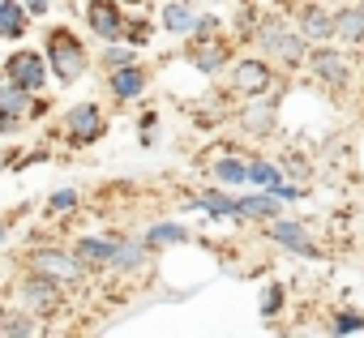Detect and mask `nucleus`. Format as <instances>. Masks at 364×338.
I'll return each instance as SVG.
<instances>
[{
  "label": "nucleus",
  "instance_id": "20e7f679",
  "mask_svg": "<svg viewBox=\"0 0 364 338\" xmlns=\"http://www.w3.org/2000/svg\"><path fill=\"white\" fill-rule=\"evenodd\" d=\"M69 133H73V141H95V137L103 133V116H99L90 103L73 107V111H69Z\"/></svg>",
  "mask_w": 364,
  "mask_h": 338
},
{
  "label": "nucleus",
  "instance_id": "423d86ee",
  "mask_svg": "<svg viewBox=\"0 0 364 338\" xmlns=\"http://www.w3.org/2000/svg\"><path fill=\"white\" fill-rule=\"evenodd\" d=\"M35 270L39 274H52V278H60V283H73L82 270H77V261L73 257H60V253H39L35 257Z\"/></svg>",
  "mask_w": 364,
  "mask_h": 338
},
{
  "label": "nucleus",
  "instance_id": "f03ea898",
  "mask_svg": "<svg viewBox=\"0 0 364 338\" xmlns=\"http://www.w3.org/2000/svg\"><path fill=\"white\" fill-rule=\"evenodd\" d=\"M5 77L18 82L22 90H39V86H43V60H39L35 52H14L9 65H5Z\"/></svg>",
  "mask_w": 364,
  "mask_h": 338
},
{
  "label": "nucleus",
  "instance_id": "412c9836",
  "mask_svg": "<svg viewBox=\"0 0 364 338\" xmlns=\"http://www.w3.org/2000/svg\"><path fill=\"white\" fill-rule=\"evenodd\" d=\"M202 206H206V210H215V214H236V202H228V197H219V193H206V197H202Z\"/></svg>",
  "mask_w": 364,
  "mask_h": 338
},
{
  "label": "nucleus",
  "instance_id": "6ab92c4d",
  "mask_svg": "<svg viewBox=\"0 0 364 338\" xmlns=\"http://www.w3.org/2000/svg\"><path fill=\"white\" fill-rule=\"evenodd\" d=\"M219 176H223L228 185H245V180H249V167L236 163V158H228V163H219Z\"/></svg>",
  "mask_w": 364,
  "mask_h": 338
},
{
  "label": "nucleus",
  "instance_id": "f8f14e48",
  "mask_svg": "<svg viewBox=\"0 0 364 338\" xmlns=\"http://www.w3.org/2000/svg\"><path fill=\"white\" fill-rule=\"evenodd\" d=\"M313 69H317L326 82H334V86L347 82V69H343V60H338L334 52H317V56H313Z\"/></svg>",
  "mask_w": 364,
  "mask_h": 338
},
{
  "label": "nucleus",
  "instance_id": "a878e982",
  "mask_svg": "<svg viewBox=\"0 0 364 338\" xmlns=\"http://www.w3.org/2000/svg\"><path fill=\"white\" fill-rule=\"evenodd\" d=\"M73 202H77L73 193H56V197H52V210H73Z\"/></svg>",
  "mask_w": 364,
  "mask_h": 338
},
{
  "label": "nucleus",
  "instance_id": "2eb2a0df",
  "mask_svg": "<svg viewBox=\"0 0 364 338\" xmlns=\"http://www.w3.org/2000/svg\"><path fill=\"white\" fill-rule=\"evenodd\" d=\"M26 304H31L35 312L56 308V287H52V283H43V278H39V283H31V287H26Z\"/></svg>",
  "mask_w": 364,
  "mask_h": 338
},
{
  "label": "nucleus",
  "instance_id": "b1692460",
  "mask_svg": "<svg viewBox=\"0 0 364 338\" xmlns=\"http://www.w3.org/2000/svg\"><path fill=\"white\" fill-rule=\"evenodd\" d=\"M219 60H223V52H219V48H215V52H193V65H198V69H215Z\"/></svg>",
  "mask_w": 364,
  "mask_h": 338
},
{
  "label": "nucleus",
  "instance_id": "39448f33",
  "mask_svg": "<svg viewBox=\"0 0 364 338\" xmlns=\"http://www.w3.org/2000/svg\"><path fill=\"white\" fill-rule=\"evenodd\" d=\"M262 43H266V48H274V52H279L283 60H291V65H296V60L304 56V43H300L296 35L279 31V26H262Z\"/></svg>",
  "mask_w": 364,
  "mask_h": 338
},
{
  "label": "nucleus",
  "instance_id": "9d476101",
  "mask_svg": "<svg viewBox=\"0 0 364 338\" xmlns=\"http://www.w3.org/2000/svg\"><path fill=\"white\" fill-rule=\"evenodd\" d=\"M334 31L347 39V43H355V39H364V13L360 9H343L338 18H334Z\"/></svg>",
  "mask_w": 364,
  "mask_h": 338
},
{
  "label": "nucleus",
  "instance_id": "0eeeda50",
  "mask_svg": "<svg viewBox=\"0 0 364 338\" xmlns=\"http://www.w3.org/2000/svg\"><path fill=\"white\" fill-rule=\"evenodd\" d=\"M90 26H95L103 39H116V35H120V13H116V5L95 0V5H90Z\"/></svg>",
  "mask_w": 364,
  "mask_h": 338
},
{
  "label": "nucleus",
  "instance_id": "dca6fc26",
  "mask_svg": "<svg viewBox=\"0 0 364 338\" xmlns=\"http://www.w3.org/2000/svg\"><path fill=\"white\" fill-rule=\"evenodd\" d=\"M0 103H5V116H9V120H18V116L26 111V90H22L18 82H9L5 94H0Z\"/></svg>",
  "mask_w": 364,
  "mask_h": 338
},
{
  "label": "nucleus",
  "instance_id": "ddd939ff",
  "mask_svg": "<svg viewBox=\"0 0 364 338\" xmlns=\"http://www.w3.org/2000/svg\"><path fill=\"white\" fill-rule=\"evenodd\" d=\"M270 236H274L279 244L296 249V253H313V249H309V240H304V231H300L296 223H274V227H270Z\"/></svg>",
  "mask_w": 364,
  "mask_h": 338
},
{
  "label": "nucleus",
  "instance_id": "7ed1b4c3",
  "mask_svg": "<svg viewBox=\"0 0 364 338\" xmlns=\"http://www.w3.org/2000/svg\"><path fill=\"white\" fill-rule=\"evenodd\" d=\"M232 86L245 90V94H262V90L270 86V69L257 65V60H240V65L232 69Z\"/></svg>",
  "mask_w": 364,
  "mask_h": 338
},
{
  "label": "nucleus",
  "instance_id": "6e6552de",
  "mask_svg": "<svg viewBox=\"0 0 364 338\" xmlns=\"http://www.w3.org/2000/svg\"><path fill=\"white\" fill-rule=\"evenodd\" d=\"M300 31H304L309 39H326V35L334 31V22L326 18V9H304V13H300Z\"/></svg>",
  "mask_w": 364,
  "mask_h": 338
},
{
  "label": "nucleus",
  "instance_id": "a211bd4d",
  "mask_svg": "<svg viewBox=\"0 0 364 338\" xmlns=\"http://www.w3.org/2000/svg\"><path fill=\"white\" fill-rule=\"evenodd\" d=\"M0 31H5V39H18V35H22V9H18V5H5V9H0Z\"/></svg>",
  "mask_w": 364,
  "mask_h": 338
},
{
  "label": "nucleus",
  "instance_id": "bb28decb",
  "mask_svg": "<svg viewBox=\"0 0 364 338\" xmlns=\"http://www.w3.org/2000/svg\"><path fill=\"white\" fill-rule=\"evenodd\" d=\"M279 300H283V295H279V287H274V291H266V295H262V308H266V312H274V308H279Z\"/></svg>",
  "mask_w": 364,
  "mask_h": 338
},
{
  "label": "nucleus",
  "instance_id": "cd10ccee",
  "mask_svg": "<svg viewBox=\"0 0 364 338\" xmlns=\"http://www.w3.org/2000/svg\"><path fill=\"white\" fill-rule=\"evenodd\" d=\"M22 5H26L31 13H43V9H48V0H22Z\"/></svg>",
  "mask_w": 364,
  "mask_h": 338
},
{
  "label": "nucleus",
  "instance_id": "f3484780",
  "mask_svg": "<svg viewBox=\"0 0 364 338\" xmlns=\"http://www.w3.org/2000/svg\"><path fill=\"white\" fill-rule=\"evenodd\" d=\"M236 214H257V219H270V214H279V206H274V197H245V202H236Z\"/></svg>",
  "mask_w": 364,
  "mask_h": 338
},
{
  "label": "nucleus",
  "instance_id": "c85d7f7f",
  "mask_svg": "<svg viewBox=\"0 0 364 338\" xmlns=\"http://www.w3.org/2000/svg\"><path fill=\"white\" fill-rule=\"evenodd\" d=\"M129 5H137V0H129Z\"/></svg>",
  "mask_w": 364,
  "mask_h": 338
},
{
  "label": "nucleus",
  "instance_id": "f257e3e1",
  "mask_svg": "<svg viewBox=\"0 0 364 338\" xmlns=\"http://www.w3.org/2000/svg\"><path fill=\"white\" fill-rule=\"evenodd\" d=\"M52 65H56L60 82H73V77L86 69V52H82V43H77L73 35H56V39H52Z\"/></svg>",
  "mask_w": 364,
  "mask_h": 338
},
{
  "label": "nucleus",
  "instance_id": "393cba45",
  "mask_svg": "<svg viewBox=\"0 0 364 338\" xmlns=\"http://www.w3.org/2000/svg\"><path fill=\"white\" fill-rule=\"evenodd\" d=\"M334 329H338V334H343V329H347V334H351V329H364V317H355V312H343V317L334 321Z\"/></svg>",
  "mask_w": 364,
  "mask_h": 338
},
{
  "label": "nucleus",
  "instance_id": "aec40b11",
  "mask_svg": "<svg viewBox=\"0 0 364 338\" xmlns=\"http://www.w3.org/2000/svg\"><path fill=\"white\" fill-rule=\"evenodd\" d=\"M249 180H257V185L274 189V185H279V172H274L270 163H253V167H249Z\"/></svg>",
  "mask_w": 364,
  "mask_h": 338
},
{
  "label": "nucleus",
  "instance_id": "5701e85b",
  "mask_svg": "<svg viewBox=\"0 0 364 338\" xmlns=\"http://www.w3.org/2000/svg\"><path fill=\"white\" fill-rule=\"evenodd\" d=\"M0 329H5V334H35V321H26V317H9Z\"/></svg>",
  "mask_w": 364,
  "mask_h": 338
},
{
  "label": "nucleus",
  "instance_id": "9b49d317",
  "mask_svg": "<svg viewBox=\"0 0 364 338\" xmlns=\"http://www.w3.org/2000/svg\"><path fill=\"white\" fill-rule=\"evenodd\" d=\"M163 26H167V31H193V26H202V22H198V13L185 9V5H167V9H163Z\"/></svg>",
  "mask_w": 364,
  "mask_h": 338
},
{
  "label": "nucleus",
  "instance_id": "1a4fd4ad",
  "mask_svg": "<svg viewBox=\"0 0 364 338\" xmlns=\"http://www.w3.org/2000/svg\"><path fill=\"white\" fill-rule=\"evenodd\" d=\"M141 86H146L141 69H120V73L112 77V90H116V99H133V94H141Z\"/></svg>",
  "mask_w": 364,
  "mask_h": 338
},
{
  "label": "nucleus",
  "instance_id": "4be33fe9",
  "mask_svg": "<svg viewBox=\"0 0 364 338\" xmlns=\"http://www.w3.org/2000/svg\"><path fill=\"white\" fill-rule=\"evenodd\" d=\"M150 240H154V244H167V240H185V227H176V223H171V227H154V231H150Z\"/></svg>",
  "mask_w": 364,
  "mask_h": 338
},
{
  "label": "nucleus",
  "instance_id": "4468645a",
  "mask_svg": "<svg viewBox=\"0 0 364 338\" xmlns=\"http://www.w3.org/2000/svg\"><path fill=\"white\" fill-rule=\"evenodd\" d=\"M77 253H82L86 261L103 266V261H116V253H120V249H116L112 240H82V244H77Z\"/></svg>",
  "mask_w": 364,
  "mask_h": 338
},
{
  "label": "nucleus",
  "instance_id": "c756f323",
  "mask_svg": "<svg viewBox=\"0 0 364 338\" xmlns=\"http://www.w3.org/2000/svg\"><path fill=\"white\" fill-rule=\"evenodd\" d=\"M360 13H364V5H360Z\"/></svg>",
  "mask_w": 364,
  "mask_h": 338
}]
</instances>
